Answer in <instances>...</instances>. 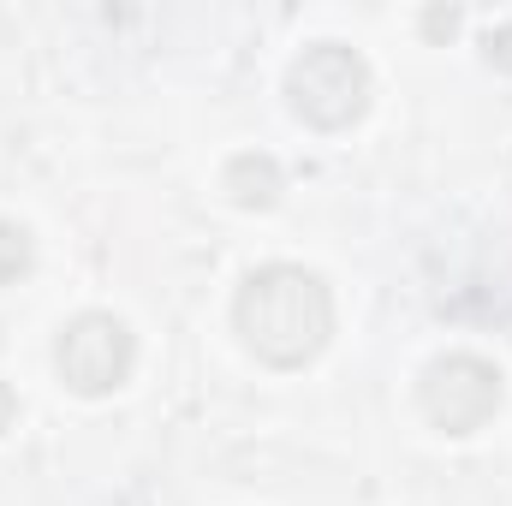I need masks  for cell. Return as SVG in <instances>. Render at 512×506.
<instances>
[{
  "mask_svg": "<svg viewBox=\"0 0 512 506\" xmlns=\"http://www.w3.org/2000/svg\"><path fill=\"white\" fill-rule=\"evenodd\" d=\"M233 328L268 370H304L334 334V292L298 262H268L239 286Z\"/></svg>",
  "mask_w": 512,
  "mask_h": 506,
  "instance_id": "1",
  "label": "cell"
},
{
  "mask_svg": "<svg viewBox=\"0 0 512 506\" xmlns=\"http://www.w3.org/2000/svg\"><path fill=\"white\" fill-rule=\"evenodd\" d=\"M286 102L304 126L346 131L370 108V66L346 42H310L286 72Z\"/></svg>",
  "mask_w": 512,
  "mask_h": 506,
  "instance_id": "2",
  "label": "cell"
},
{
  "mask_svg": "<svg viewBox=\"0 0 512 506\" xmlns=\"http://www.w3.org/2000/svg\"><path fill=\"white\" fill-rule=\"evenodd\" d=\"M54 364H60V381L84 399H102L114 387L131 381V364H137V340L120 316L108 310H84L60 328V346H54Z\"/></svg>",
  "mask_w": 512,
  "mask_h": 506,
  "instance_id": "3",
  "label": "cell"
},
{
  "mask_svg": "<svg viewBox=\"0 0 512 506\" xmlns=\"http://www.w3.org/2000/svg\"><path fill=\"white\" fill-rule=\"evenodd\" d=\"M417 399H423V417L435 429L471 435L501 411V370L489 358H477V352H447V358H435L423 370Z\"/></svg>",
  "mask_w": 512,
  "mask_h": 506,
  "instance_id": "4",
  "label": "cell"
},
{
  "mask_svg": "<svg viewBox=\"0 0 512 506\" xmlns=\"http://www.w3.org/2000/svg\"><path fill=\"white\" fill-rule=\"evenodd\" d=\"M221 185H227V197L239 209H274V197H280V161L274 155H233L227 173H221Z\"/></svg>",
  "mask_w": 512,
  "mask_h": 506,
  "instance_id": "5",
  "label": "cell"
},
{
  "mask_svg": "<svg viewBox=\"0 0 512 506\" xmlns=\"http://www.w3.org/2000/svg\"><path fill=\"white\" fill-rule=\"evenodd\" d=\"M30 262H36V245H30V233H24L18 221H0V286L24 280V274H30Z\"/></svg>",
  "mask_w": 512,
  "mask_h": 506,
  "instance_id": "6",
  "label": "cell"
},
{
  "mask_svg": "<svg viewBox=\"0 0 512 506\" xmlns=\"http://www.w3.org/2000/svg\"><path fill=\"white\" fill-rule=\"evenodd\" d=\"M483 54H489V66H495V72H512V24H501V30H489Z\"/></svg>",
  "mask_w": 512,
  "mask_h": 506,
  "instance_id": "7",
  "label": "cell"
},
{
  "mask_svg": "<svg viewBox=\"0 0 512 506\" xmlns=\"http://www.w3.org/2000/svg\"><path fill=\"white\" fill-rule=\"evenodd\" d=\"M423 30H429V36H453V30H459V12H429Z\"/></svg>",
  "mask_w": 512,
  "mask_h": 506,
  "instance_id": "8",
  "label": "cell"
},
{
  "mask_svg": "<svg viewBox=\"0 0 512 506\" xmlns=\"http://www.w3.org/2000/svg\"><path fill=\"white\" fill-rule=\"evenodd\" d=\"M12 423H18V393H12V387L0 381V435H6Z\"/></svg>",
  "mask_w": 512,
  "mask_h": 506,
  "instance_id": "9",
  "label": "cell"
}]
</instances>
